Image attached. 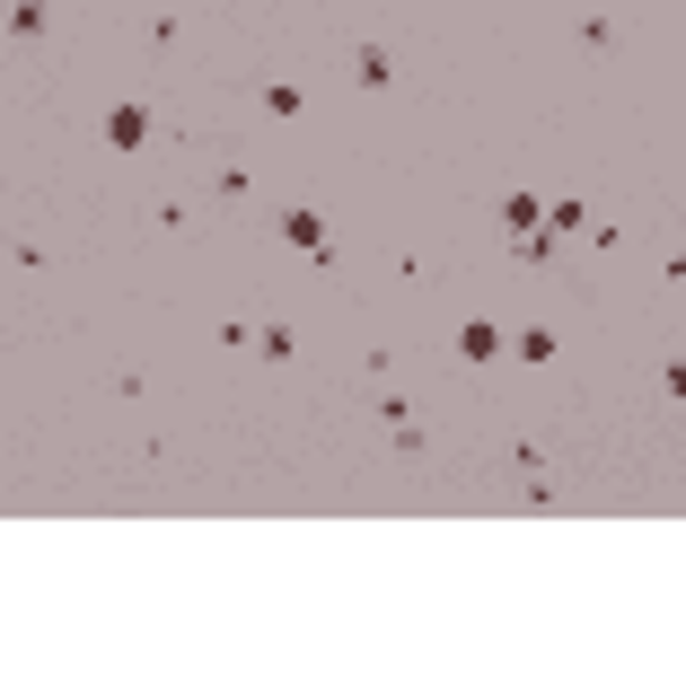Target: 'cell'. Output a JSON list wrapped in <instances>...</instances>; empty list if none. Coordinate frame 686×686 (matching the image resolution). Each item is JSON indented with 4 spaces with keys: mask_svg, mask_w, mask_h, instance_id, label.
I'll return each mask as SVG.
<instances>
[{
    "mask_svg": "<svg viewBox=\"0 0 686 686\" xmlns=\"http://www.w3.org/2000/svg\"><path fill=\"white\" fill-rule=\"evenodd\" d=\"M502 229H511V246L537 238V229H546V203H537V194H511V203H502Z\"/></svg>",
    "mask_w": 686,
    "mask_h": 686,
    "instance_id": "1",
    "label": "cell"
},
{
    "mask_svg": "<svg viewBox=\"0 0 686 686\" xmlns=\"http://www.w3.org/2000/svg\"><path fill=\"white\" fill-rule=\"evenodd\" d=\"M107 141L114 150H141V141H150V107H114L107 114Z\"/></svg>",
    "mask_w": 686,
    "mask_h": 686,
    "instance_id": "2",
    "label": "cell"
},
{
    "mask_svg": "<svg viewBox=\"0 0 686 686\" xmlns=\"http://www.w3.org/2000/svg\"><path fill=\"white\" fill-rule=\"evenodd\" d=\"M291 246H300V255H326V221H317V212H291Z\"/></svg>",
    "mask_w": 686,
    "mask_h": 686,
    "instance_id": "3",
    "label": "cell"
},
{
    "mask_svg": "<svg viewBox=\"0 0 686 686\" xmlns=\"http://www.w3.org/2000/svg\"><path fill=\"white\" fill-rule=\"evenodd\" d=\"M669 396H686V361H669Z\"/></svg>",
    "mask_w": 686,
    "mask_h": 686,
    "instance_id": "6",
    "label": "cell"
},
{
    "mask_svg": "<svg viewBox=\"0 0 686 686\" xmlns=\"http://www.w3.org/2000/svg\"><path fill=\"white\" fill-rule=\"evenodd\" d=\"M493 343H502V335H493V326H484V317H475V326H466V335H457V352H466V361H484V352H493Z\"/></svg>",
    "mask_w": 686,
    "mask_h": 686,
    "instance_id": "5",
    "label": "cell"
},
{
    "mask_svg": "<svg viewBox=\"0 0 686 686\" xmlns=\"http://www.w3.org/2000/svg\"><path fill=\"white\" fill-rule=\"evenodd\" d=\"M546 229H555V238H589V212H581V203H555V212H546Z\"/></svg>",
    "mask_w": 686,
    "mask_h": 686,
    "instance_id": "4",
    "label": "cell"
}]
</instances>
